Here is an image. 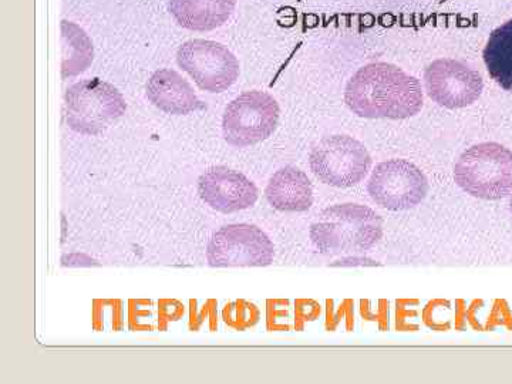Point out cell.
<instances>
[{
    "instance_id": "2",
    "label": "cell",
    "mask_w": 512,
    "mask_h": 384,
    "mask_svg": "<svg viewBox=\"0 0 512 384\" xmlns=\"http://www.w3.org/2000/svg\"><path fill=\"white\" fill-rule=\"evenodd\" d=\"M382 235V218L360 204L333 205L311 228L312 242L323 254H359L376 245Z\"/></svg>"
},
{
    "instance_id": "6",
    "label": "cell",
    "mask_w": 512,
    "mask_h": 384,
    "mask_svg": "<svg viewBox=\"0 0 512 384\" xmlns=\"http://www.w3.org/2000/svg\"><path fill=\"white\" fill-rule=\"evenodd\" d=\"M309 164L323 184L348 188L365 180L372 168V157L356 138L336 134L323 137L312 148Z\"/></svg>"
},
{
    "instance_id": "1",
    "label": "cell",
    "mask_w": 512,
    "mask_h": 384,
    "mask_svg": "<svg viewBox=\"0 0 512 384\" xmlns=\"http://www.w3.org/2000/svg\"><path fill=\"white\" fill-rule=\"evenodd\" d=\"M345 103L363 119L404 120L423 109V90L419 80L400 67L369 63L349 80Z\"/></svg>"
},
{
    "instance_id": "11",
    "label": "cell",
    "mask_w": 512,
    "mask_h": 384,
    "mask_svg": "<svg viewBox=\"0 0 512 384\" xmlns=\"http://www.w3.org/2000/svg\"><path fill=\"white\" fill-rule=\"evenodd\" d=\"M198 191L205 204L222 214L247 210L258 200V188L249 178L222 165L201 175Z\"/></svg>"
},
{
    "instance_id": "4",
    "label": "cell",
    "mask_w": 512,
    "mask_h": 384,
    "mask_svg": "<svg viewBox=\"0 0 512 384\" xmlns=\"http://www.w3.org/2000/svg\"><path fill=\"white\" fill-rule=\"evenodd\" d=\"M67 126L83 136H99L126 114L123 94L101 79L82 80L66 90Z\"/></svg>"
},
{
    "instance_id": "9",
    "label": "cell",
    "mask_w": 512,
    "mask_h": 384,
    "mask_svg": "<svg viewBox=\"0 0 512 384\" xmlns=\"http://www.w3.org/2000/svg\"><path fill=\"white\" fill-rule=\"evenodd\" d=\"M367 190L380 207L404 211L424 201L429 192V183L420 168L410 161L389 160L377 165Z\"/></svg>"
},
{
    "instance_id": "5",
    "label": "cell",
    "mask_w": 512,
    "mask_h": 384,
    "mask_svg": "<svg viewBox=\"0 0 512 384\" xmlns=\"http://www.w3.org/2000/svg\"><path fill=\"white\" fill-rule=\"evenodd\" d=\"M278 101L265 92L252 90L231 101L222 117V133L229 146L245 148L268 140L278 127Z\"/></svg>"
},
{
    "instance_id": "12",
    "label": "cell",
    "mask_w": 512,
    "mask_h": 384,
    "mask_svg": "<svg viewBox=\"0 0 512 384\" xmlns=\"http://www.w3.org/2000/svg\"><path fill=\"white\" fill-rule=\"evenodd\" d=\"M147 97L157 109L174 116H187L204 109L194 89L173 69L157 70L147 82Z\"/></svg>"
},
{
    "instance_id": "15",
    "label": "cell",
    "mask_w": 512,
    "mask_h": 384,
    "mask_svg": "<svg viewBox=\"0 0 512 384\" xmlns=\"http://www.w3.org/2000/svg\"><path fill=\"white\" fill-rule=\"evenodd\" d=\"M483 57L491 79L501 89L512 92V20L491 33Z\"/></svg>"
},
{
    "instance_id": "8",
    "label": "cell",
    "mask_w": 512,
    "mask_h": 384,
    "mask_svg": "<svg viewBox=\"0 0 512 384\" xmlns=\"http://www.w3.org/2000/svg\"><path fill=\"white\" fill-rule=\"evenodd\" d=\"M275 248L261 228L251 224H232L221 228L208 242V264L229 266H268L274 262Z\"/></svg>"
},
{
    "instance_id": "17",
    "label": "cell",
    "mask_w": 512,
    "mask_h": 384,
    "mask_svg": "<svg viewBox=\"0 0 512 384\" xmlns=\"http://www.w3.org/2000/svg\"><path fill=\"white\" fill-rule=\"evenodd\" d=\"M510 210L512 212V195H511V200H510Z\"/></svg>"
},
{
    "instance_id": "10",
    "label": "cell",
    "mask_w": 512,
    "mask_h": 384,
    "mask_svg": "<svg viewBox=\"0 0 512 384\" xmlns=\"http://www.w3.org/2000/svg\"><path fill=\"white\" fill-rule=\"evenodd\" d=\"M424 84L430 99L450 110L471 106L480 99L484 90L481 74L454 59L430 63L424 72Z\"/></svg>"
},
{
    "instance_id": "16",
    "label": "cell",
    "mask_w": 512,
    "mask_h": 384,
    "mask_svg": "<svg viewBox=\"0 0 512 384\" xmlns=\"http://www.w3.org/2000/svg\"><path fill=\"white\" fill-rule=\"evenodd\" d=\"M62 76L63 79L79 76L92 66L94 47L92 39L79 25L62 22Z\"/></svg>"
},
{
    "instance_id": "14",
    "label": "cell",
    "mask_w": 512,
    "mask_h": 384,
    "mask_svg": "<svg viewBox=\"0 0 512 384\" xmlns=\"http://www.w3.org/2000/svg\"><path fill=\"white\" fill-rule=\"evenodd\" d=\"M266 200L282 212L308 211L313 204V188L308 175L299 168H281L272 175L265 191Z\"/></svg>"
},
{
    "instance_id": "13",
    "label": "cell",
    "mask_w": 512,
    "mask_h": 384,
    "mask_svg": "<svg viewBox=\"0 0 512 384\" xmlns=\"http://www.w3.org/2000/svg\"><path fill=\"white\" fill-rule=\"evenodd\" d=\"M237 0H168V12L181 28L212 32L234 15Z\"/></svg>"
},
{
    "instance_id": "3",
    "label": "cell",
    "mask_w": 512,
    "mask_h": 384,
    "mask_svg": "<svg viewBox=\"0 0 512 384\" xmlns=\"http://www.w3.org/2000/svg\"><path fill=\"white\" fill-rule=\"evenodd\" d=\"M461 190L480 200H500L512 191V151L498 143L467 148L454 167Z\"/></svg>"
},
{
    "instance_id": "7",
    "label": "cell",
    "mask_w": 512,
    "mask_h": 384,
    "mask_svg": "<svg viewBox=\"0 0 512 384\" xmlns=\"http://www.w3.org/2000/svg\"><path fill=\"white\" fill-rule=\"evenodd\" d=\"M177 63L202 92L222 93L237 82L241 67L234 53L214 40H188L178 47Z\"/></svg>"
}]
</instances>
